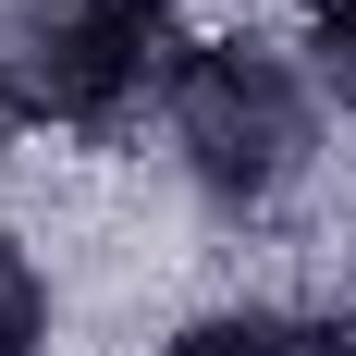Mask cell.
<instances>
[{
  "label": "cell",
  "mask_w": 356,
  "mask_h": 356,
  "mask_svg": "<svg viewBox=\"0 0 356 356\" xmlns=\"http://www.w3.org/2000/svg\"><path fill=\"white\" fill-rule=\"evenodd\" d=\"M160 356H356V320H332V307H209Z\"/></svg>",
  "instance_id": "3"
},
{
  "label": "cell",
  "mask_w": 356,
  "mask_h": 356,
  "mask_svg": "<svg viewBox=\"0 0 356 356\" xmlns=\"http://www.w3.org/2000/svg\"><path fill=\"white\" fill-rule=\"evenodd\" d=\"M160 123H172L184 184L209 209H234V221L283 209L320 172V86H307V62L283 37H184Z\"/></svg>",
  "instance_id": "1"
},
{
  "label": "cell",
  "mask_w": 356,
  "mask_h": 356,
  "mask_svg": "<svg viewBox=\"0 0 356 356\" xmlns=\"http://www.w3.org/2000/svg\"><path fill=\"white\" fill-rule=\"evenodd\" d=\"M295 62H307V86H320V99L356 123V0H307V37H295Z\"/></svg>",
  "instance_id": "5"
},
{
  "label": "cell",
  "mask_w": 356,
  "mask_h": 356,
  "mask_svg": "<svg viewBox=\"0 0 356 356\" xmlns=\"http://www.w3.org/2000/svg\"><path fill=\"white\" fill-rule=\"evenodd\" d=\"M172 0H0V123L111 136L136 99H172Z\"/></svg>",
  "instance_id": "2"
},
{
  "label": "cell",
  "mask_w": 356,
  "mask_h": 356,
  "mask_svg": "<svg viewBox=\"0 0 356 356\" xmlns=\"http://www.w3.org/2000/svg\"><path fill=\"white\" fill-rule=\"evenodd\" d=\"M0 356H49V270L13 221H0Z\"/></svg>",
  "instance_id": "4"
}]
</instances>
